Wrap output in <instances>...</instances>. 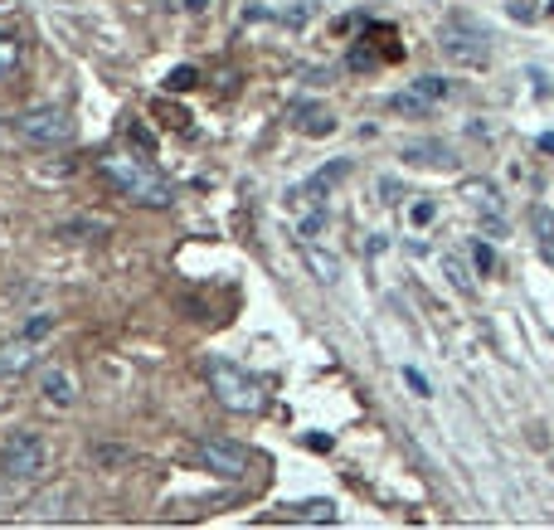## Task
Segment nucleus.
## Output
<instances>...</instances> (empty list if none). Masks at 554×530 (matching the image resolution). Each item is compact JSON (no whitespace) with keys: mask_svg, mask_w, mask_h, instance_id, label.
Wrapping results in <instances>:
<instances>
[{"mask_svg":"<svg viewBox=\"0 0 554 530\" xmlns=\"http://www.w3.org/2000/svg\"><path fill=\"white\" fill-rule=\"evenodd\" d=\"M103 175L112 180L131 204H156V210L171 204V180L156 171L151 161H141V156H131V151H112V156H107Z\"/></svg>","mask_w":554,"mask_h":530,"instance_id":"nucleus-1","label":"nucleus"},{"mask_svg":"<svg viewBox=\"0 0 554 530\" xmlns=\"http://www.w3.org/2000/svg\"><path fill=\"white\" fill-rule=\"evenodd\" d=\"M210 390L228 414H258L268 404V384L258 375H248L244 365H234V360H214L210 365Z\"/></svg>","mask_w":554,"mask_h":530,"instance_id":"nucleus-2","label":"nucleus"},{"mask_svg":"<svg viewBox=\"0 0 554 530\" xmlns=\"http://www.w3.org/2000/svg\"><path fill=\"white\" fill-rule=\"evenodd\" d=\"M15 131L34 147H64V141H74V112L68 107H30V112L15 117Z\"/></svg>","mask_w":554,"mask_h":530,"instance_id":"nucleus-3","label":"nucleus"},{"mask_svg":"<svg viewBox=\"0 0 554 530\" xmlns=\"http://www.w3.org/2000/svg\"><path fill=\"white\" fill-rule=\"evenodd\" d=\"M438 49H442V58H452V64H462V68H487V58H491L487 30L467 25V20H448V25L438 30Z\"/></svg>","mask_w":554,"mask_h":530,"instance_id":"nucleus-4","label":"nucleus"},{"mask_svg":"<svg viewBox=\"0 0 554 530\" xmlns=\"http://www.w3.org/2000/svg\"><path fill=\"white\" fill-rule=\"evenodd\" d=\"M0 472H5L10 481H34L44 472V443L34 438V433H10L5 448H0Z\"/></svg>","mask_w":554,"mask_h":530,"instance_id":"nucleus-5","label":"nucleus"},{"mask_svg":"<svg viewBox=\"0 0 554 530\" xmlns=\"http://www.w3.org/2000/svg\"><path fill=\"white\" fill-rule=\"evenodd\" d=\"M195 457H200V467H210L214 477H244V472H248V453L238 448V443L204 438L200 448H195Z\"/></svg>","mask_w":554,"mask_h":530,"instance_id":"nucleus-6","label":"nucleus"},{"mask_svg":"<svg viewBox=\"0 0 554 530\" xmlns=\"http://www.w3.org/2000/svg\"><path fill=\"white\" fill-rule=\"evenodd\" d=\"M292 127L307 131V137H331L335 117H331V107H321V103H292Z\"/></svg>","mask_w":554,"mask_h":530,"instance_id":"nucleus-7","label":"nucleus"},{"mask_svg":"<svg viewBox=\"0 0 554 530\" xmlns=\"http://www.w3.org/2000/svg\"><path fill=\"white\" fill-rule=\"evenodd\" d=\"M40 390H44V400L58 404V409H68V404L78 400L74 375H68V370H58V365H44V370H40Z\"/></svg>","mask_w":554,"mask_h":530,"instance_id":"nucleus-8","label":"nucleus"},{"mask_svg":"<svg viewBox=\"0 0 554 530\" xmlns=\"http://www.w3.org/2000/svg\"><path fill=\"white\" fill-rule=\"evenodd\" d=\"M408 166H428V171H457V156L442 147V141H418V147H404Z\"/></svg>","mask_w":554,"mask_h":530,"instance_id":"nucleus-9","label":"nucleus"},{"mask_svg":"<svg viewBox=\"0 0 554 530\" xmlns=\"http://www.w3.org/2000/svg\"><path fill=\"white\" fill-rule=\"evenodd\" d=\"M30 365H34V336H20V341L0 346V375H20Z\"/></svg>","mask_w":554,"mask_h":530,"instance_id":"nucleus-10","label":"nucleus"},{"mask_svg":"<svg viewBox=\"0 0 554 530\" xmlns=\"http://www.w3.org/2000/svg\"><path fill=\"white\" fill-rule=\"evenodd\" d=\"M341 175H351V161H331L326 171H317V175L307 180V190H302V195H307V200H321V195H326V190H331Z\"/></svg>","mask_w":554,"mask_h":530,"instance_id":"nucleus-11","label":"nucleus"},{"mask_svg":"<svg viewBox=\"0 0 554 530\" xmlns=\"http://www.w3.org/2000/svg\"><path fill=\"white\" fill-rule=\"evenodd\" d=\"M442 273H448V283L457 287L462 297H472L477 292V283H472V273H467V263L457 258V253H442Z\"/></svg>","mask_w":554,"mask_h":530,"instance_id":"nucleus-12","label":"nucleus"},{"mask_svg":"<svg viewBox=\"0 0 554 530\" xmlns=\"http://www.w3.org/2000/svg\"><path fill=\"white\" fill-rule=\"evenodd\" d=\"M414 93H418V98H424V103H433V107H438V103L452 93V83H448V78H438V74H424V78H414Z\"/></svg>","mask_w":554,"mask_h":530,"instance_id":"nucleus-13","label":"nucleus"},{"mask_svg":"<svg viewBox=\"0 0 554 530\" xmlns=\"http://www.w3.org/2000/svg\"><path fill=\"white\" fill-rule=\"evenodd\" d=\"M307 263H311V273H317V278H321V283H335V278H341V263H335V258H331V253H321V248H311V244H307Z\"/></svg>","mask_w":554,"mask_h":530,"instance_id":"nucleus-14","label":"nucleus"},{"mask_svg":"<svg viewBox=\"0 0 554 530\" xmlns=\"http://www.w3.org/2000/svg\"><path fill=\"white\" fill-rule=\"evenodd\" d=\"M297 516L302 521H317V526H331L335 521V506L326 497H317V501H297Z\"/></svg>","mask_w":554,"mask_h":530,"instance_id":"nucleus-15","label":"nucleus"},{"mask_svg":"<svg viewBox=\"0 0 554 530\" xmlns=\"http://www.w3.org/2000/svg\"><path fill=\"white\" fill-rule=\"evenodd\" d=\"M389 107H394L399 117H428V112H433V103H424L414 88H408V93H394V103H389Z\"/></svg>","mask_w":554,"mask_h":530,"instance_id":"nucleus-16","label":"nucleus"},{"mask_svg":"<svg viewBox=\"0 0 554 530\" xmlns=\"http://www.w3.org/2000/svg\"><path fill=\"white\" fill-rule=\"evenodd\" d=\"M530 224H535L540 248H554V214L545 210V204H535V210H530Z\"/></svg>","mask_w":554,"mask_h":530,"instance_id":"nucleus-17","label":"nucleus"},{"mask_svg":"<svg viewBox=\"0 0 554 530\" xmlns=\"http://www.w3.org/2000/svg\"><path fill=\"white\" fill-rule=\"evenodd\" d=\"M20 68V40L15 34H0V78H10Z\"/></svg>","mask_w":554,"mask_h":530,"instance_id":"nucleus-18","label":"nucleus"},{"mask_svg":"<svg viewBox=\"0 0 554 530\" xmlns=\"http://www.w3.org/2000/svg\"><path fill=\"white\" fill-rule=\"evenodd\" d=\"M472 263H477V273H496V248L477 238V244H472Z\"/></svg>","mask_w":554,"mask_h":530,"instance_id":"nucleus-19","label":"nucleus"},{"mask_svg":"<svg viewBox=\"0 0 554 530\" xmlns=\"http://www.w3.org/2000/svg\"><path fill=\"white\" fill-rule=\"evenodd\" d=\"M462 195L472 200V204H491V200H496V190H491L487 180H467V185H462Z\"/></svg>","mask_w":554,"mask_h":530,"instance_id":"nucleus-20","label":"nucleus"},{"mask_svg":"<svg viewBox=\"0 0 554 530\" xmlns=\"http://www.w3.org/2000/svg\"><path fill=\"white\" fill-rule=\"evenodd\" d=\"M321 229H326V210H311L307 220H302V238H307V244H311V238H317Z\"/></svg>","mask_w":554,"mask_h":530,"instance_id":"nucleus-21","label":"nucleus"},{"mask_svg":"<svg viewBox=\"0 0 554 530\" xmlns=\"http://www.w3.org/2000/svg\"><path fill=\"white\" fill-rule=\"evenodd\" d=\"M433 214H438V204H433V200H418L414 210H408V220H414L418 229H424V224H433Z\"/></svg>","mask_w":554,"mask_h":530,"instance_id":"nucleus-22","label":"nucleus"},{"mask_svg":"<svg viewBox=\"0 0 554 530\" xmlns=\"http://www.w3.org/2000/svg\"><path fill=\"white\" fill-rule=\"evenodd\" d=\"M404 380H408V390H414L418 400H428V394H433V390H428V380H424V370H414V365H408V370H404Z\"/></svg>","mask_w":554,"mask_h":530,"instance_id":"nucleus-23","label":"nucleus"},{"mask_svg":"<svg viewBox=\"0 0 554 530\" xmlns=\"http://www.w3.org/2000/svg\"><path fill=\"white\" fill-rule=\"evenodd\" d=\"M511 20L530 25V20H535V0H511Z\"/></svg>","mask_w":554,"mask_h":530,"instance_id":"nucleus-24","label":"nucleus"},{"mask_svg":"<svg viewBox=\"0 0 554 530\" xmlns=\"http://www.w3.org/2000/svg\"><path fill=\"white\" fill-rule=\"evenodd\" d=\"M195 68H175V74H171V88H195Z\"/></svg>","mask_w":554,"mask_h":530,"instance_id":"nucleus-25","label":"nucleus"},{"mask_svg":"<svg viewBox=\"0 0 554 530\" xmlns=\"http://www.w3.org/2000/svg\"><path fill=\"white\" fill-rule=\"evenodd\" d=\"M481 229H487L491 238H501L505 234V224H501V214H487V220H481Z\"/></svg>","mask_w":554,"mask_h":530,"instance_id":"nucleus-26","label":"nucleus"},{"mask_svg":"<svg viewBox=\"0 0 554 530\" xmlns=\"http://www.w3.org/2000/svg\"><path fill=\"white\" fill-rule=\"evenodd\" d=\"M49 327H54V321H49V317H40V321H30V327H25V336H34V341H40V336L49 331Z\"/></svg>","mask_w":554,"mask_h":530,"instance_id":"nucleus-27","label":"nucleus"},{"mask_svg":"<svg viewBox=\"0 0 554 530\" xmlns=\"http://www.w3.org/2000/svg\"><path fill=\"white\" fill-rule=\"evenodd\" d=\"M307 443H311V448H317V453H331V438H326V433H311Z\"/></svg>","mask_w":554,"mask_h":530,"instance_id":"nucleus-28","label":"nucleus"},{"mask_svg":"<svg viewBox=\"0 0 554 530\" xmlns=\"http://www.w3.org/2000/svg\"><path fill=\"white\" fill-rule=\"evenodd\" d=\"M540 151H550V156H554V131H545V137H540Z\"/></svg>","mask_w":554,"mask_h":530,"instance_id":"nucleus-29","label":"nucleus"},{"mask_svg":"<svg viewBox=\"0 0 554 530\" xmlns=\"http://www.w3.org/2000/svg\"><path fill=\"white\" fill-rule=\"evenodd\" d=\"M204 5H210V0H185V10H204Z\"/></svg>","mask_w":554,"mask_h":530,"instance_id":"nucleus-30","label":"nucleus"},{"mask_svg":"<svg viewBox=\"0 0 554 530\" xmlns=\"http://www.w3.org/2000/svg\"><path fill=\"white\" fill-rule=\"evenodd\" d=\"M0 5H10V0H0Z\"/></svg>","mask_w":554,"mask_h":530,"instance_id":"nucleus-31","label":"nucleus"}]
</instances>
